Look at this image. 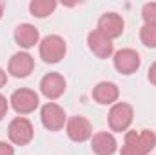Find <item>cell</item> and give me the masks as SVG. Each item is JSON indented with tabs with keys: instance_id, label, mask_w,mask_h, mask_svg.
Masks as SVG:
<instances>
[{
	"instance_id": "obj_1",
	"label": "cell",
	"mask_w": 156,
	"mask_h": 155,
	"mask_svg": "<svg viewBox=\"0 0 156 155\" xmlns=\"http://www.w3.org/2000/svg\"><path fill=\"white\" fill-rule=\"evenodd\" d=\"M156 146V135L151 130L127 131L120 155H149Z\"/></svg>"
},
{
	"instance_id": "obj_2",
	"label": "cell",
	"mask_w": 156,
	"mask_h": 155,
	"mask_svg": "<svg viewBox=\"0 0 156 155\" xmlns=\"http://www.w3.org/2000/svg\"><path fill=\"white\" fill-rule=\"evenodd\" d=\"M67 46L66 40L58 35H49L40 42V57L47 64H56L66 57Z\"/></svg>"
},
{
	"instance_id": "obj_3",
	"label": "cell",
	"mask_w": 156,
	"mask_h": 155,
	"mask_svg": "<svg viewBox=\"0 0 156 155\" xmlns=\"http://www.w3.org/2000/svg\"><path fill=\"white\" fill-rule=\"evenodd\" d=\"M7 135L11 139L13 144L16 146H26L33 141L35 137V130H33V124L29 122V119L26 117H15L9 126H7Z\"/></svg>"
},
{
	"instance_id": "obj_4",
	"label": "cell",
	"mask_w": 156,
	"mask_h": 155,
	"mask_svg": "<svg viewBox=\"0 0 156 155\" xmlns=\"http://www.w3.org/2000/svg\"><path fill=\"white\" fill-rule=\"evenodd\" d=\"M9 102H11V108H13L16 113L27 115V113H33V112L38 108L40 100H38V95H37L33 89H29V88H20V89H16V91L11 95Z\"/></svg>"
},
{
	"instance_id": "obj_5",
	"label": "cell",
	"mask_w": 156,
	"mask_h": 155,
	"mask_svg": "<svg viewBox=\"0 0 156 155\" xmlns=\"http://www.w3.org/2000/svg\"><path fill=\"white\" fill-rule=\"evenodd\" d=\"M133 117H134V112H133V106L127 104V102H116L113 104L109 115H107V120H109V128L113 131H125L131 122H133Z\"/></svg>"
},
{
	"instance_id": "obj_6",
	"label": "cell",
	"mask_w": 156,
	"mask_h": 155,
	"mask_svg": "<svg viewBox=\"0 0 156 155\" xmlns=\"http://www.w3.org/2000/svg\"><path fill=\"white\" fill-rule=\"evenodd\" d=\"M40 119H42V124L45 130L49 131H58L64 128L66 124V112L64 108H60L58 104L55 102H47L42 106L40 110Z\"/></svg>"
},
{
	"instance_id": "obj_7",
	"label": "cell",
	"mask_w": 156,
	"mask_h": 155,
	"mask_svg": "<svg viewBox=\"0 0 156 155\" xmlns=\"http://www.w3.org/2000/svg\"><path fill=\"white\" fill-rule=\"evenodd\" d=\"M66 130H67L69 139L75 142H85L87 139L93 137V126L83 115L71 117L66 124Z\"/></svg>"
},
{
	"instance_id": "obj_8",
	"label": "cell",
	"mask_w": 156,
	"mask_h": 155,
	"mask_svg": "<svg viewBox=\"0 0 156 155\" xmlns=\"http://www.w3.org/2000/svg\"><path fill=\"white\" fill-rule=\"evenodd\" d=\"M113 60H115V68H116L122 75H133L140 68V64H142L140 55L134 49H129V47L116 51Z\"/></svg>"
},
{
	"instance_id": "obj_9",
	"label": "cell",
	"mask_w": 156,
	"mask_h": 155,
	"mask_svg": "<svg viewBox=\"0 0 156 155\" xmlns=\"http://www.w3.org/2000/svg\"><path fill=\"white\" fill-rule=\"evenodd\" d=\"M35 70V60L29 53L26 51H18L9 59L7 64V71L16 78H26L27 75H31Z\"/></svg>"
},
{
	"instance_id": "obj_10",
	"label": "cell",
	"mask_w": 156,
	"mask_h": 155,
	"mask_svg": "<svg viewBox=\"0 0 156 155\" xmlns=\"http://www.w3.org/2000/svg\"><path fill=\"white\" fill-rule=\"evenodd\" d=\"M87 44H89V49L98 57V59H109L115 51V44L113 40L107 39L102 31L98 29H93L89 35H87Z\"/></svg>"
},
{
	"instance_id": "obj_11",
	"label": "cell",
	"mask_w": 156,
	"mask_h": 155,
	"mask_svg": "<svg viewBox=\"0 0 156 155\" xmlns=\"http://www.w3.org/2000/svg\"><path fill=\"white\" fill-rule=\"evenodd\" d=\"M40 91L47 99H58L66 91V78L60 73H47L40 80Z\"/></svg>"
},
{
	"instance_id": "obj_12",
	"label": "cell",
	"mask_w": 156,
	"mask_h": 155,
	"mask_svg": "<svg viewBox=\"0 0 156 155\" xmlns=\"http://www.w3.org/2000/svg\"><path fill=\"white\" fill-rule=\"evenodd\" d=\"M123 18L118 13H104L98 20V31H102L107 39H118L123 33Z\"/></svg>"
},
{
	"instance_id": "obj_13",
	"label": "cell",
	"mask_w": 156,
	"mask_h": 155,
	"mask_svg": "<svg viewBox=\"0 0 156 155\" xmlns=\"http://www.w3.org/2000/svg\"><path fill=\"white\" fill-rule=\"evenodd\" d=\"M91 148L96 155H113L116 152L118 144L113 133L109 131H98L91 139Z\"/></svg>"
},
{
	"instance_id": "obj_14",
	"label": "cell",
	"mask_w": 156,
	"mask_h": 155,
	"mask_svg": "<svg viewBox=\"0 0 156 155\" xmlns=\"http://www.w3.org/2000/svg\"><path fill=\"white\" fill-rule=\"evenodd\" d=\"M120 89L115 82H98L93 88V99L98 104H116Z\"/></svg>"
},
{
	"instance_id": "obj_15",
	"label": "cell",
	"mask_w": 156,
	"mask_h": 155,
	"mask_svg": "<svg viewBox=\"0 0 156 155\" xmlns=\"http://www.w3.org/2000/svg\"><path fill=\"white\" fill-rule=\"evenodd\" d=\"M15 40H16V44H18L20 47L29 49V47H33L35 44H38L40 33L33 24H20V26L15 29Z\"/></svg>"
},
{
	"instance_id": "obj_16",
	"label": "cell",
	"mask_w": 156,
	"mask_h": 155,
	"mask_svg": "<svg viewBox=\"0 0 156 155\" xmlns=\"http://www.w3.org/2000/svg\"><path fill=\"white\" fill-rule=\"evenodd\" d=\"M55 9H56V2H55V0H33V2L29 4L31 15H33V17H38V18L49 17Z\"/></svg>"
},
{
	"instance_id": "obj_17",
	"label": "cell",
	"mask_w": 156,
	"mask_h": 155,
	"mask_svg": "<svg viewBox=\"0 0 156 155\" xmlns=\"http://www.w3.org/2000/svg\"><path fill=\"white\" fill-rule=\"evenodd\" d=\"M140 39L144 42V46H147V47H156V28L144 24L142 29H140Z\"/></svg>"
},
{
	"instance_id": "obj_18",
	"label": "cell",
	"mask_w": 156,
	"mask_h": 155,
	"mask_svg": "<svg viewBox=\"0 0 156 155\" xmlns=\"http://www.w3.org/2000/svg\"><path fill=\"white\" fill-rule=\"evenodd\" d=\"M142 18L145 22V26L156 28V2H149L142 7Z\"/></svg>"
},
{
	"instance_id": "obj_19",
	"label": "cell",
	"mask_w": 156,
	"mask_h": 155,
	"mask_svg": "<svg viewBox=\"0 0 156 155\" xmlns=\"http://www.w3.org/2000/svg\"><path fill=\"white\" fill-rule=\"evenodd\" d=\"M7 108H9V100L0 93V120L5 117V113H7Z\"/></svg>"
},
{
	"instance_id": "obj_20",
	"label": "cell",
	"mask_w": 156,
	"mask_h": 155,
	"mask_svg": "<svg viewBox=\"0 0 156 155\" xmlns=\"http://www.w3.org/2000/svg\"><path fill=\"white\" fill-rule=\"evenodd\" d=\"M0 155H15L13 146L7 144V142H2V141H0Z\"/></svg>"
},
{
	"instance_id": "obj_21",
	"label": "cell",
	"mask_w": 156,
	"mask_h": 155,
	"mask_svg": "<svg viewBox=\"0 0 156 155\" xmlns=\"http://www.w3.org/2000/svg\"><path fill=\"white\" fill-rule=\"evenodd\" d=\"M147 77H149V82L156 86V62H153V64H151V68H149V73H147Z\"/></svg>"
},
{
	"instance_id": "obj_22",
	"label": "cell",
	"mask_w": 156,
	"mask_h": 155,
	"mask_svg": "<svg viewBox=\"0 0 156 155\" xmlns=\"http://www.w3.org/2000/svg\"><path fill=\"white\" fill-rule=\"evenodd\" d=\"M5 82H7V73L0 68V88H4V86H5Z\"/></svg>"
},
{
	"instance_id": "obj_23",
	"label": "cell",
	"mask_w": 156,
	"mask_h": 155,
	"mask_svg": "<svg viewBox=\"0 0 156 155\" xmlns=\"http://www.w3.org/2000/svg\"><path fill=\"white\" fill-rule=\"evenodd\" d=\"M2 15H4V2H0V18H2Z\"/></svg>"
}]
</instances>
